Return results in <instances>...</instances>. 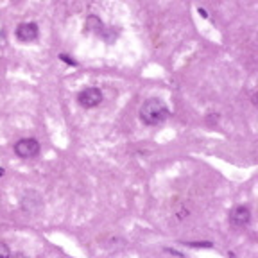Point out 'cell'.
<instances>
[{
    "instance_id": "cell-10",
    "label": "cell",
    "mask_w": 258,
    "mask_h": 258,
    "mask_svg": "<svg viewBox=\"0 0 258 258\" xmlns=\"http://www.w3.org/2000/svg\"><path fill=\"white\" fill-rule=\"evenodd\" d=\"M4 176V169H0V177Z\"/></svg>"
},
{
    "instance_id": "cell-1",
    "label": "cell",
    "mask_w": 258,
    "mask_h": 258,
    "mask_svg": "<svg viewBox=\"0 0 258 258\" xmlns=\"http://www.w3.org/2000/svg\"><path fill=\"white\" fill-rule=\"evenodd\" d=\"M171 112L169 108L163 104L162 101L158 99H149L142 104L140 108V118H142L143 124L147 126H156V124H162L163 120H167Z\"/></svg>"
},
{
    "instance_id": "cell-8",
    "label": "cell",
    "mask_w": 258,
    "mask_h": 258,
    "mask_svg": "<svg viewBox=\"0 0 258 258\" xmlns=\"http://www.w3.org/2000/svg\"><path fill=\"white\" fill-rule=\"evenodd\" d=\"M199 13H201V16H204V18H206V11H204V9H201V7H199Z\"/></svg>"
},
{
    "instance_id": "cell-4",
    "label": "cell",
    "mask_w": 258,
    "mask_h": 258,
    "mask_svg": "<svg viewBox=\"0 0 258 258\" xmlns=\"http://www.w3.org/2000/svg\"><path fill=\"white\" fill-rule=\"evenodd\" d=\"M16 38L24 43H29V41H34L38 38V26L32 24V22H26V24H20L16 27Z\"/></svg>"
},
{
    "instance_id": "cell-5",
    "label": "cell",
    "mask_w": 258,
    "mask_h": 258,
    "mask_svg": "<svg viewBox=\"0 0 258 258\" xmlns=\"http://www.w3.org/2000/svg\"><path fill=\"white\" fill-rule=\"evenodd\" d=\"M249 219H251V213L246 206H237L233 208L231 213H229V221H231L233 226H246L249 223Z\"/></svg>"
},
{
    "instance_id": "cell-6",
    "label": "cell",
    "mask_w": 258,
    "mask_h": 258,
    "mask_svg": "<svg viewBox=\"0 0 258 258\" xmlns=\"http://www.w3.org/2000/svg\"><path fill=\"white\" fill-rule=\"evenodd\" d=\"M0 258H11V251L5 244L0 242Z\"/></svg>"
},
{
    "instance_id": "cell-7",
    "label": "cell",
    "mask_w": 258,
    "mask_h": 258,
    "mask_svg": "<svg viewBox=\"0 0 258 258\" xmlns=\"http://www.w3.org/2000/svg\"><path fill=\"white\" fill-rule=\"evenodd\" d=\"M61 59L65 61V63H68V65H74V66L77 65L76 61H74V59H70V57H68V56H65V54H61Z\"/></svg>"
},
{
    "instance_id": "cell-2",
    "label": "cell",
    "mask_w": 258,
    "mask_h": 258,
    "mask_svg": "<svg viewBox=\"0 0 258 258\" xmlns=\"http://www.w3.org/2000/svg\"><path fill=\"white\" fill-rule=\"evenodd\" d=\"M15 152L20 158H34L40 152V143L34 138H24L15 143Z\"/></svg>"
},
{
    "instance_id": "cell-9",
    "label": "cell",
    "mask_w": 258,
    "mask_h": 258,
    "mask_svg": "<svg viewBox=\"0 0 258 258\" xmlns=\"http://www.w3.org/2000/svg\"><path fill=\"white\" fill-rule=\"evenodd\" d=\"M13 258H29V257H26V255H22V253H18V255H15Z\"/></svg>"
},
{
    "instance_id": "cell-3",
    "label": "cell",
    "mask_w": 258,
    "mask_h": 258,
    "mask_svg": "<svg viewBox=\"0 0 258 258\" xmlns=\"http://www.w3.org/2000/svg\"><path fill=\"white\" fill-rule=\"evenodd\" d=\"M77 101H79V104H81L83 108H95L101 104L102 93L99 88H85V90L79 91Z\"/></svg>"
}]
</instances>
